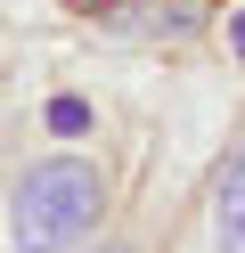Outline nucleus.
Masks as SVG:
<instances>
[{"instance_id":"20e7f679","label":"nucleus","mask_w":245,"mask_h":253,"mask_svg":"<svg viewBox=\"0 0 245 253\" xmlns=\"http://www.w3.org/2000/svg\"><path fill=\"white\" fill-rule=\"evenodd\" d=\"M82 253H155V245H147V229H98Z\"/></svg>"},{"instance_id":"7ed1b4c3","label":"nucleus","mask_w":245,"mask_h":253,"mask_svg":"<svg viewBox=\"0 0 245 253\" xmlns=\"http://www.w3.org/2000/svg\"><path fill=\"white\" fill-rule=\"evenodd\" d=\"M204 0H114L106 17V33H123V41H188V33H204Z\"/></svg>"},{"instance_id":"39448f33","label":"nucleus","mask_w":245,"mask_h":253,"mask_svg":"<svg viewBox=\"0 0 245 253\" xmlns=\"http://www.w3.org/2000/svg\"><path fill=\"white\" fill-rule=\"evenodd\" d=\"M229 57H245V17H237V25H229Z\"/></svg>"},{"instance_id":"f03ea898","label":"nucleus","mask_w":245,"mask_h":253,"mask_svg":"<svg viewBox=\"0 0 245 253\" xmlns=\"http://www.w3.org/2000/svg\"><path fill=\"white\" fill-rule=\"evenodd\" d=\"M172 253H245V131L221 139V155L204 164L188 212H180Z\"/></svg>"},{"instance_id":"f257e3e1","label":"nucleus","mask_w":245,"mask_h":253,"mask_svg":"<svg viewBox=\"0 0 245 253\" xmlns=\"http://www.w3.org/2000/svg\"><path fill=\"white\" fill-rule=\"evenodd\" d=\"M123 171L98 147H33L0 171V253H82L98 229H114Z\"/></svg>"}]
</instances>
